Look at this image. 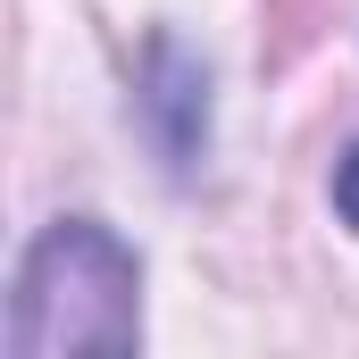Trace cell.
<instances>
[{
  "label": "cell",
  "mask_w": 359,
  "mask_h": 359,
  "mask_svg": "<svg viewBox=\"0 0 359 359\" xmlns=\"http://www.w3.org/2000/svg\"><path fill=\"white\" fill-rule=\"evenodd\" d=\"M0 351L8 359L142 351V251L109 217H50L17 259Z\"/></svg>",
  "instance_id": "6da1fadb"
},
{
  "label": "cell",
  "mask_w": 359,
  "mask_h": 359,
  "mask_svg": "<svg viewBox=\"0 0 359 359\" xmlns=\"http://www.w3.org/2000/svg\"><path fill=\"white\" fill-rule=\"evenodd\" d=\"M334 217H343V226L359 234V142L343 151V159H334Z\"/></svg>",
  "instance_id": "3957f363"
},
{
  "label": "cell",
  "mask_w": 359,
  "mask_h": 359,
  "mask_svg": "<svg viewBox=\"0 0 359 359\" xmlns=\"http://www.w3.org/2000/svg\"><path fill=\"white\" fill-rule=\"evenodd\" d=\"M134 117H142L151 151L168 159V176H192V168L209 159V67L184 50L176 34H151V42H142Z\"/></svg>",
  "instance_id": "7a4b0ae2"
}]
</instances>
